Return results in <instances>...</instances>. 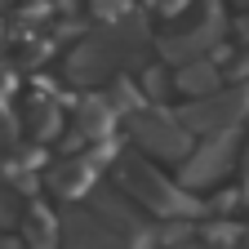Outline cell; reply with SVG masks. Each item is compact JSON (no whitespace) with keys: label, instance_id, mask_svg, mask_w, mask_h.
<instances>
[{"label":"cell","instance_id":"obj_2","mask_svg":"<svg viewBox=\"0 0 249 249\" xmlns=\"http://www.w3.org/2000/svg\"><path fill=\"white\" fill-rule=\"evenodd\" d=\"M134 138L147 156H160V160H187L192 156V129L178 120V111H134Z\"/></svg>","mask_w":249,"mask_h":249},{"label":"cell","instance_id":"obj_6","mask_svg":"<svg viewBox=\"0 0 249 249\" xmlns=\"http://www.w3.org/2000/svg\"><path fill=\"white\" fill-rule=\"evenodd\" d=\"M124 9H129V0H93V14H98L107 27L111 22H124Z\"/></svg>","mask_w":249,"mask_h":249},{"label":"cell","instance_id":"obj_5","mask_svg":"<svg viewBox=\"0 0 249 249\" xmlns=\"http://www.w3.org/2000/svg\"><path fill=\"white\" fill-rule=\"evenodd\" d=\"M218 67L213 58H196V62H182L178 76H174V89H182L187 98H209V93H218Z\"/></svg>","mask_w":249,"mask_h":249},{"label":"cell","instance_id":"obj_4","mask_svg":"<svg viewBox=\"0 0 249 249\" xmlns=\"http://www.w3.org/2000/svg\"><path fill=\"white\" fill-rule=\"evenodd\" d=\"M236 142H240V129L205 138V142H200V147H196V151L182 160V169H178L182 187H205V182H218V178L227 174L231 156H236Z\"/></svg>","mask_w":249,"mask_h":249},{"label":"cell","instance_id":"obj_1","mask_svg":"<svg viewBox=\"0 0 249 249\" xmlns=\"http://www.w3.org/2000/svg\"><path fill=\"white\" fill-rule=\"evenodd\" d=\"M245 107H249V89H218V93H209V98H192V103L178 111V120H182L192 134L213 138V134L240 129Z\"/></svg>","mask_w":249,"mask_h":249},{"label":"cell","instance_id":"obj_7","mask_svg":"<svg viewBox=\"0 0 249 249\" xmlns=\"http://www.w3.org/2000/svg\"><path fill=\"white\" fill-rule=\"evenodd\" d=\"M240 36H245V40H249V18H245V22H240Z\"/></svg>","mask_w":249,"mask_h":249},{"label":"cell","instance_id":"obj_3","mask_svg":"<svg viewBox=\"0 0 249 249\" xmlns=\"http://www.w3.org/2000/svg\"><path fill=\"white\" fill-rule=\"evenodd\" d=\"M120 182L129 187V196H138L142 205H151L156 213H196L200 205H192V196H182L169 178H160L147 160H120Z\"/></svg>","mask_w":249,"mask_h":249}]
</instances>
